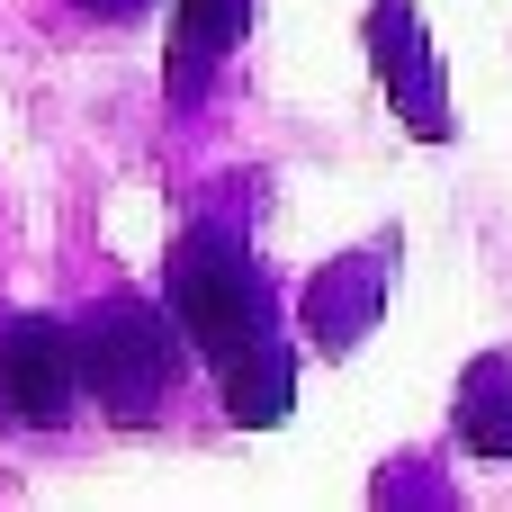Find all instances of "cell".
<instances>
[{
    "label": "cell",
    "instance_id": "obj_1",
    "mask_svg": "<svg viewBox=\"0 0 512 512\" xmlns=\"http://www.w3.org/2000/svg\"><path fill=\"white\" fill-rule=\"evenodd\" d=\"M162 306L180 315L189 351L216 369L225 414H234L243 432L288 423V405H297V360H288L279 297H270L261 261L243 252V234H225V225H189L180 252H171V270H162Z\"/></svg>",
    "mask_w": 512,
    "mask_h": 512
},
{
    "label": "cell",
    "instance_id": "obj_2",
    "mask_svg": "<svg viewBox=\"0 0 512 512\" xmlns=\"http://www.w3.org/2000/svg\"><path fill=\"white\" fill-rule=\"evenodd\" d=\"M180 315L171 306H153V297H135V288H117V297H99L90 315H72V360H81V396L108 414V423H162V405H171V387H180Z\"/></svg>",
    "mask_w": 512,
    "mask_h": 512
},
{
    "label": "cell",
    "instance_id": "obj_3",
    "mask_svg": "<svg viewBox=\"0 0 512 512\" xmlns=\"http://www.w3.org/2000/svg\"><path fill=\"white\" fill-rule=\"evenodd\" d=\"M81 414V360L63 315H9L0 324V423L54 432Z\"/></svg>",
    "mask_w": 512,
    "mask_h": 512
},
{
    "label": "cell",
    "instance_id": "obj_4",
    "mask_svg": "<svg viewBox=\"0 0 512 512\" xmlns=\"http://www.w3.org/2000/svg\"><path fill=\"white\" fill-rule=\"evenodd\" d=\"M369 63H378L396 117H405L423 144H441V135L459 126V117H450V81H441L432 45H423V27H414V0H378V9H369Z\"/></svg>",
    "mask_w": 512,
    "mask_h": 512
},
{
    "label": "cell",
    "instance_id": "obj_5",
    "mask_svg": "<svg viewBox=\"0 0 512 512\" xmlns=\"http://www.w3.org/2000/svg\"><path fill=\"white\" fill-rule=\"evenodd\" d=\"M387 279H396V234H378V243L360 252V270H351V261H333V270L306 288V324H315V342H324V351H351V342L378 324Z\"/></svg>",
    "mask_w": 512,
    "mask_h": 512
},
{
    "label": "cell",
    "instance_id": "obj_6",
    "mask_svg": "<svg viewBox=\"0 0 512 512\" xmlns=\"http://www.w3.org/2000/svg\"><path fill=\"white\" fill-rule=\"evenodd\" d=\"M252 27V0H180L171 18V90H198Z\"/></svg>",
    "mask_w": 512,
    "mask_h": 512
},
{
    "label": "cell",
    "instance_id": "obj_7",
    "mask_svg": "<svg viewBox=\"0 0 512 512\" xmlns=\"http://www.w3.org/2000/svg\"><path fill=\"white\" fill-rule=\"evenodd\" d=\"M450 423H459V441H468L477 459H512V351H477V360H468Z\"/></svg>",
    "mask_w": 512,
    "mask_h": 512
},
{
    "label": "cell",
    "instance_id": "obj_8",
    "mask_svg": "<svg viewBox=\"0 0 512 512\" xmlns=\"http://www.w3.org/2000/svg\"><path fill=\"white\" fill-rule=\"evenodd\" d=\"M81 9H90V18H135L144 0H81Z\"/></svg>",
    "mask_w": 512,
    "mask_h": 512
}]
</instances>
